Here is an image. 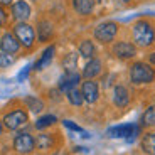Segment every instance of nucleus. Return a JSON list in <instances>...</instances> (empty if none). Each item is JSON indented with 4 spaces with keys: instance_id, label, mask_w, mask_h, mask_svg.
Instances as JSON below:
<instances>
[{
    "instance_id": "1",
    "label": "nucleus",
    "mask_w": 155,
    "mask_h": 155,
    "mask_svg": "<svg viewBox=\"0 0 155 155\" xmlns=\"http://www.w3.org/2000/svg\"><path fill=\"white\" fill-rule=\"evenodd\" d=\"M132 37L135 46L138 47H150L155 42V29L147 20H138L132 27Z\"/></svg>"
},
{
    "instance_id": "2",
    "label": "nucleus",
    "mask_w": 155,
    "mask_h": 155,
    "mask_svg": "<svg viewBox=\"0 0 155 155\" xmlns=\"http://www.w3.org/2000/svg\"><path fill=\"white\" fill-rule=\"evenodd\" d=\"M12 32H14V35L17 37V41L20 42V46H22L24 49H32V47H34L37 34H35V29L32 27L31 24L15 22L12 25Z\"/></svg>"
},
{
    "instance_id": "3",
    "label": "nucleus",
    "mask_w": 155,
    "mask_h": 155,
    "mask_svg": "<svg viewBox=\"0 0 155 155\" xmlns=\"http://www.w3.org/2000/svg\"><path fill=\"white\" fill-rule=\"evenodd\" d=\"M130 79L135 84H148L155 79V71L147 62H135L130 68Z\"/></svg>"
},
{
    "instance_id": "4",
    "label": "nucleus",
    "mask_w": 155,
    "mask_h": 155,
    "mask_svg": "<svg viewBox=\"0 0 155 155\" xmlns=\"http://www.w3.org/2000/svg\"><path fill=\"white\" fill-rule=\"evenodd\" d=\"M118 24L113 22V20H108V22H101L98 24L93 31V37L96 39L98 42L101 44H110L115 41V37L118 35Z\"/></svg>"
},
{
    "instance_id": "5",
    "label": "nucleus",
    "mask_w": 155,
    "mask_h": 155,
    "mask_svg": "<svg viewBox=\"0 0 155 155\" xmlns=\"http://www.w3.org/2000/svg\"><path fill=\"white\" fill-rule=\"evenodd\" d=\"M106 135L111 138H127L128 142H133L135 137L138 135V127L133 123H127V125H116L111 127L106 132Z\"/></svg>"
},
{
    "instance_id": "6",
    "label": "nucleus",
    "mask_w": 155,
    "mask_h": 155,
    "mask_svg": "<svg viewBox=\"0 0 155 155\" xmlns=\"http://www.w3.org/2000/svg\"><path fill=\"white\" fill-rule=\"evenodd\" d=\"M2 121H4L5 128H8V130H19V128H22L29 121V115L24 110L17 108L14 111H8Z\"/></svg>"
},
{
    "instance_id": "7",
    "label": "nucleus",
    "mask_w": 155,
    "mask_h": 155,
    "mask_svg": "<svg viewBox=\"0 0 155 155\" xmlns=\"http://www.w3.org/2000/svg\"><path fill=\"white\" fill-rule=\"evenodd\" d=\"M20 42L17 41V37L14 35L12 31H5L4 34L0 35V51L2 52H7V54L15 56L20 52Z\"/></svg>"
},
{
    "instance_id": "8",
    "label": "nucleus",
    "mask_w": 155,
    "mask_h": 155,
    "mask_svg": "<svg viewBox=\"0 0 155 155\" xmlns=\"http://www.w3.org/2000/svg\"><path fill=\"white\" fill-rule=\"evenodd\" d=\"M31 14H32V8L25 0H15L10 5V17L15 22H27Z\"/></svg>"
},
{
    "instance_id": "9",
    "label": "nucleus",
    "mask_w": 155,
    "mask_h": 155,
    "mask_svg": "<svg viewBox=\"0 0 155 155\" xmlns=\"http://www.w3.org/2000/svg\"><path fill=\"white\" fill-rule=\"evenodd\" d=\"M35 148V138H32V135L29 133H19L14 138V150L20 155L32 153V150Z\"/></svg>"
},
{
    "instance_id": "10",
    "label": "nucleus",
    "mask_w": 155,
    "mask_h": 155,
    "mask_svg": "<svg viewBox=\"0 0 155 155\" xmlns=\"http://www.w3.org/2000/svg\"><path fill=\"white\" fill-rule=\"evenodd\" d=\"M111 52L121 61H127V59H132L137 56V47L135 44L128 42V41H118V42L113 44Z\"/></svg>"
},
{
    "instance_id": "11",
    "label": "nucleus",
    "mask_w": 155,
    "mask_h": 155,
    "mask_svg": "<svg viewBox=\"0 0 155 155\" xmlns=\"http://www.w3.org/2000/svg\"><path fill=\"white\" fill-rule=\"evenodd\" d=\"M81 94L84 98L86 103H94L100 96V88H98L96 81H91V79H86L81 84Z\"/></svg>"
},
{
    "instance_id": "12",
    "label": "nucleus",
    "mask_w": 155,
    "mask_h": 155,
    "mask_svg": "<svg viewBox=\"0 0 155 155\" xmlns=\"http://www.w3.org/2000/svg\"><path fill=\"white\" fill-rule=\"evenodd\" d=\"M81 81V76L74 71V73H66L64 76L59 79V89H61L62 93H68L71 89H74Z\"/></svg>"
},
{
    "instance_id": "13",
    "label": "nucleus",
    "mask_w": 155,
    "mask_h": 155,
    "mask_svg": "<svg viewBox=\"0 0 155 155\" xmlns=\"http://www.w3.org/2000/svg\"><path fill=\"white\" fill-rule=\"evenodd\" d=\"M54 54H56V46H47L46 49L42 51L41 58L37 59V62L34 64V69H35V71H42V69H46V68L51 64V61L54 59Z\"/></svg>"
},
{
    "instance_id": "14",
    "label": "nucleus",
    "mask_w": 155,
    "mask_h": 155,
    "mask_svg": "<svg viewBox=\"0 0 155 155\" xmlns=\"http://www.w3.org/2000/svg\"><path fill=\"white\" fill-rule=\"evenodd\" d=\"M113 103L118 108H125L130 103V93H128V89L125 86L118 84L113 88Z\"/></svg>"
},
{
    "instance_id": "15",
    "label": "nucleus",
    "mask_w": 155,
    "mask_h": 155,
    "mask_svg": "<svg viewBox=\"0 0 155 155\" xmlns=\"http://www.w3.org/2000/svg\"><path fill=\"white\" fill-rule=\"evenodd\" d=\"M35 34H37V37H39L41 42H46V41H49V39L52 37L54 27H52V24H51L49 20L42 19V20L37 22V31H35Z\"/></svg>"
},
{
    "instance_id": "16",
    "label": "nucleus",
    "mask_w": 155,
    "mask_h": 155,
    "mask_svg": "<svg viewBox=\"0 0 155 155\" xmlns=\"http://www.w3.org/2000/svg\"><path fill=\"white\" fill-rule=\"evenodd\" d=\"M101 69H103V64H101V61L98 58L88 59L84 69H83V76H84L86 79H93V78H96L98 74L101 73Z\"/></svg>"
},
{
    "instance_id": "17",
    "label": "nucleus",
    "mask_w": 155,
    "mask_h": 155,
    "mask_svg": "<svg viewBox=\"0 0 155 155\" xmlns=\"http://www.w3.org/2000/svg\"><path fill=\"white\" fill-rule=\"evenodd\" d=\"M73 8L83 17L91 15L94 10V0H73Z\"/></svg>"
},
{
    "instance_id": "18",
    "label": "nucleus",
    "mask_w": 155,
    "mask_h": 155,
    "mask_svg": "<svg viewBox=\"0 0 155 155\" xmlns=\"http://www.w3.org/2000/svg\"><path fill=\"white\" fill-rule=\"evenodd\" d=\"M78 54L81 56L84 59H93L94 54H96V46H94L93 41H89V39H84L81 41L79 47H78Z\"/></svg>"
},
{
    "instance_id": "19",
    "label": "nucleus",
    "mask_w": 155,
    "mask_h": 155,
    "mask_svg": "<svg viewBox=\"0 0 155 155\" xmlns=\"http://www.w3.org/2000/svg\"><path fill=\"white\" fill-rule=\"evenodd\" d=\"M52 145H54V138L51 133H41L35 138V148H39V150H49Z\"/></svg>"
},
{
    "instance_id": "20",
    "label": "nucleus",
    "mask_w": 155,
    "mask_h": 155,
    "mask_svg": "<svg viewBox=\"0 0 155 155\" xmlns=\"http://www.w3.org/2000/svg\"><path fill=\"white\" fill-rule=\"evenodd\" d=\"M62 68L66 69V73H74L78 68V54L76 52H68L62 59Z\"/></svg>"
},
{
    "instance_id": "21",
    "label": "nucleus",
    "mask_w": 155,
    "mask_h": 155,
    "mask_svg": "<svg viewBox=\"0 0 155 155\" xmlns=\"http://www.w3.org/2000/svg\"><path fill=\"white\" fill-rule=\"evenodd\" d=\"M142 150L148 155H155V133H147L142 138Z\"/></svg>"
},
{
    "instance_id": "22",
    "label": "nucleus",
    "mask_w": 155,
    "mask_h": 155,
    "mask_svg": "<svg viewBox=\"0 0 155 155\" xmlns=\"http://www.w3.org/2000/svg\"><path fill=\"white\" fill-rule=\"evenodd\" d=\"M66 96H68V101H69L73 106H81V105H83V101H84V98H83L81 91H79V89H76V88L71 89V91H68Z\"/></svg>"
},
{
    "instance_id": "23",
    "label": "nucleus",
    "mask_w": 155,
    "mask_h": 155,
    "mask_svg": "<svg viewBox=\"0 0 155 155\" xmlns=\"http://www.w3.org/2000/svg\"><path fill=\"white\" fill-rule=\"evenodd\" d=\"M25 105H27V108L31 110V111H34V113H39V111L44 110V103L35 96H27L25 98Z\"/></svg>"
},
{
    "instance_id": "24",
    "label": "nucleus",
    "mask_w": 155,
    "mask_h": 155,
    "mask_svg": "<svg viewBox=\"0 0 155 155\" xmlns=\"http://www.w3.org/2000/svg\"><path fill=\"white\" fill-rule=\"evenodd\" d=\"M56 121H58V118H56L54 115H44V116H41V118L35 121V128H37V130H44V128L54 125Z\"/></svg>"
},
{
    "instance_id": "25",
    "label": "nucleus",
    "mask_w": 155,
    "mask_h": 155,
    "mask_svg": "<svg viewBox=\"0 0 155 155\" xmlns=\"http://www.w3.org/2000/svg\"><path fill=\"white\" fill-rule=\"evenodd\" d=\"M142 123H143L145 127H152V125H155V105L148 106V108L145 110L143 116H142Z\"/></svg>"
},
{
    "instance_id": "26",
    "label": "nucleus",
    "mask_w": 155,
    "mask_h": 155,
    "mask_svg": "<svg viewBox=\"0 0 155 155\" xmlns=\"http://www.w3.org/2000/svg\"><path fill=\"white\" fill-rule=\"evenodd\" d=\"M14 62H15V56L0 51V68H2V69H7V68L14 66Z\"/></svg>"
},
{
    "instance_id": "27",
    "label": "nucleus",
    "mask_w": 155,
    "mask_h": 155,
    "mask_svg": "<svg viewBox=\"0 0 155 155\" xmlns=\"http://www.w3.org/2000/svg\"><path fill=\"white\" fill-rule=\"evenodd\" d=\"M62 123H64V127H66V128H69V130H73V132L81 133V137H83V138H89L88 132H84V130H83V128L79 127V125H76L74 121H71V120H64Z\"/></svg>"
},
{
    "instance_id": "28",
    "label": "nucleus",
    "mask_w": 155,
    "mask_h": 155,
    "mask_svg": "<svg viewBox=\"0 0 155 155\" xmlns=\"http://www.w3.org/2000/svg\"><path fill=\"white\" fill-rule=\"evenodd\" d=\"M8 17H10V14L7 12V7L0 5V29H5L8 25Z\"/></svg>"
},
{
    "instance_id": "29",
    "label": "nucleus",
    "mask_w": 155,
    "mask_h": 155,
    "mask_svg": "<svg viewBox=\"0 0 155 155\" xmlns=\"http://www.w3.org/2000/svg\"><path fill=\"white\" fill-rule=\"evenodd\" d=\"M32 64H27V66H24L22 69H20V73L17 74V81L19 83H22V81H25V79H27L29 78V74H31V69H32Z\"/></svg>"
},
{
    "instance_id": "30",
    "label": "nucleus",
    "mask_w": 155,
    "mask_h": 155,
    "mask_svg": "<svg viewBox=\"0 0 155 155\" xmlns=\"http://www.w3.org/2000/svg\"><path fill=\"white\" fill-rule=\"evenodd\" d=\"M14 2H15V0H0V5H2V7H10Z\"/></svg>"
},
{
    "instance_id": "31",
    "label": "nucleus",
    "mask_w": 155,
    "mask_h": 155,
    "mask_svg": "<svg viewBox=\"0 0 155 155\" xmlns=\"http://www.w3.org/2000/svg\"><path fill=\"white\" fill-rule=\"evenodd\" d=\"M150 62L155 66V52H153V54H150Z\"/></svg>"
},
{
    "instance_id": "32",
    "label": "nucleus",
    "mask_w": 155,
    "mask_h": 155,
    "mask_svg": "<svg viewBox=\"0 0 155 155\" xmlns=\"http://www.w3.org/2000/svg\"><path fill=\"white\" fill-rule=\"evenodd\" d=\"M2 130H4V121L0 120V135H2Z\"/></svg>"
},
{
    "instance_id": "33",
    "label": "nucleus",
    "mask_w": 155,
    "mask_h": 155,
    "mask_svg": "<svg viewBox=\"0 0 155 155\" xmlns=\"http://www.w3.org/2000/svg\"><path fill=\"white\" fill-rule=\"evenodd\" d=\"M121 2H130V0H121Z\"/></svg>"
},
{
    "instance_id": "34",
    "label": "nucleus",
    "mask_w": 155,
    "mask_h": 155,
    "mask_svg": "<svg viewBox=\"0 0 155 155\" xmlns=\"http://www.w3.org/2000/svg\"><path fill=\"white\" fill-rule=\"evenodd\" d=\"M32 2H37V0H32Z\"/></svg>"
},
{
    "instance_id": "35",
    "label": "nucleus",
    "mask_w": 155,
    "mask_h": 155,
    "mask_svg": "<svg viewBox=\"0 0 155 155\" xmlns=\"http://www.w3.org/2000/svg\"><path fill=\"white\" fill-rule=\"evenodd\" d=\"M98 2H103V0H98Z\"/></svg>"
}]
</instances>
